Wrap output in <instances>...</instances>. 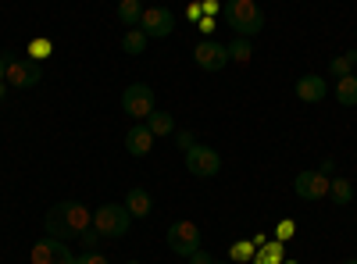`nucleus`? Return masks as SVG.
Instances as JSON below:
<instances>
[{
  "instance_id": "1",
  "label": "nucleus",
  "mask_w": 357,
  "mask_h": 264,
  "mask_svg": "<svg viewBox=\"0 0 357 264\" xmlns=\"http://www.w3.org/2000/svg\"><path fill=\"white\" fill-rule=\"evenodd\" d=\"M93 228V211L86 208V203L79 200H61V203H54V208L47 211L43 218V232L54 240H79L82 232Z\"/></svg>"
},
{
  "instance_id": "3",
  "label": "nucleus",
  "mask_w": 357,
  "mask_h": 264,
  "mask_svg": "<svg viewBox=\"0 0 357 264\" xmlns=\"http://www.w3.org/2000/svg\"><path fill=\"white\" fill-rule=\"evenodd\" d=\"M93 228L100 240H122L132 228V215L126 211V203H104L93 211Z\"/></svg>"
},
{
  "instance_id": "18",
  "label": "nucleus",
  "mask_w": 357,
  "mask_h": 264,
  "mask_svg": "<svg viewBox=\"0 0 357 264\" xmlns=\"http://www.w3.org/2000/svg\"><path fill=\"white\" fill-rule=\"evenodd\" d=\"M146 47H151V36L143 33V29H126V36H122V50L129 57H139Z\"/></svg>"
},
{
  "instance_id": "36",
  "label": "nucleus",
  "mask_w": 357,
  "mask_h": 264,
  "mask_svg": "<svg viewBox=\"0 0 357 264\" xmlns=\"http://www.w3.org/2000/svg\"><path fill=\"white\" fill-rule=\"evenodd\" d=\"M126 264H143V261H126Z\"/></svg>"
},
{
  "instance_id": "35",
  "label": "nucleus",
  "mask_w": 357,
  "mask_h": 264,
  "mask_svg": "<svg viewBox=\"0 0 357 264\" xmlns=\"http://www.w3.org/2000/svg\"><path fill=\"white\" fill-rule=\"evenodd\" d=\"M340 264H357V257H350V261H340Z\"/></svg>"
},
{
  "instance_id": "6",
  "label": "nucleus",
  "mask_w": 357,
  "mask_h": 264,
  "mask_svg": "<svg viewBox=\"0 0 357 264\" xmlns=\"http://www.w3.org/2000/svg\"><path fill=\"white\" fill-rule=\"evenodd\" d=\"M183 161H186V171L193 175V179H215V175L222 171V154L211 150V146H204V143L190 146V150L183 154Z\"/></svg>"
},
{
  "instance_id": "32",
  "label": "nucleus",
  "mask_w": 357,
  "mask_h": 264,
  "mask_svg": "<svg viewBox=\"0 0 357 264\" xmlns=\"http://www.w3.org/2000/svg\"><path fill=\"white\" fill-rule=\"evenodd\" d=\"M333 168H336V161H333V157H325V161H321V168H318V171H321V175H333Z\"/></svg>"
},
{
  "instance_id": "24",
  "label": "nucleus",
  "mask_w": 357,
  "mask_h": 264,
  "mask_svg": "<svg viewBox=\"0 0 357 264\" xmlns=\"http://www.w3.org/2000/svg\"><path fill=\"white\" fill-rule=\"evenodd\" d=\"M254 254H257L254 240H240V243H232V247H229V261H232V264H240V261H254Z\"/></svg>"
},
{
  "instance_id": "19",
  "label": "nucleus",
  "mask_w": 357,
  "mask_h": 264,
  "mask_svg": "<svg viewBox=\"0 0 357 264\" xmlns=\"http://www.w3.org/2000/svg\"><path fill=\"white\" fill-rule=\"evenodd\" d=\"M282 261H286V243H279V240L257 247V254H254V264H282Z\"/></svg>"
},
{
  "instance_id": "34",
  "label": "nucleus",
  "mask_w": 357,
  "mask_h": 264,
  "mask_svg": "<svg viewBox=\"0 0 357 264\" xmlns=\"http://www.w3.org/2000/svg\"><path fill=\"white\" fill-rule=\"evenodd\" d=\"M4 97H8V82H0V104H4Z\"/></svg>"
},
{
  "instance_id": "40",
  "label": "nucleus",
  "mask_w": 357,
  "mask_h": 264,
  "mask_svg": "<svg viewBox=\"0 0 357 264\" xmlns=\"http://www.w3.org/2000/svg\"><path fill=\"white\" fill-rule=\"evenodd\" d=\"M354 75H357V68H354Z\"/></svg>"
},
{
  "instance_id": "20",
  "label": "nucleus",
  "mask_w": 357,
  "mask_h": 264,
  "mask_svg": "<svg viewBox=\"0 0 357 264\" xmlns=\"http://www.w3.org/2000/svg\"><path fill=\"white\" fill-rule=\"evenodd\" d=\"M354 68H357V50H343V54H336L329 61V75H336V79L354 75Z\"/></svg>"
},
{
  "instance_id": "13",
  "label": "nucleus",
  "mask_w": 357,
  "mask_h": 264,
  "mask_svg": "<svg viewBox=\"0 0 357 264\" xmlns=\"http://www.w3.org/2000/svg\"><path fill=\"white\" fill-rule=\"evenodd\" d=\"M293 93L304 104H321L325 93H329V82H325V75H301L296 86H293Z\"/></svg>"
},
{
  "instance_id": "23",
  "label": "nucleus",
  "mask_w": 357,
  "mask_h": 264,
  "mask_svg": "<svg viewBox=\"0 0 357 264\" xmlns=\"http://www.w3.org/2000/svg\"><path fill=\"white\" fill-rule=\"evenodd\" d=\"M329 196L336 208H347V203L354 200V189H350V179H333L329 183Z\"/></svg>"
},
{
  "instance_id": "39",
  "label": "nucleus",
  "mask_w": 357,
  "mask_h": 264,
  "mask_svg": "<svg viewBox=\"0 0 357 264\" xmlns=\"http://www.w3.org/2000/svg\"><path fill=\"white\" fill-rule=\"evenodd\" d=\"M139 4H151V0H139Z\"/></svg>"
},
{
  "instance_id": "5",
  "label": "nucleus",
  "mask_w": 357,
  "mask_h": 264,
  "mask_svg": "<svg viewBox=\"0 0 357 264\" xmlns=\"http://www.w3.org/2000/svg\"><path fill=\"white\" fill-rule=\"evenodd\" d=\"M154 90L146 82H129L126 86V93H122V111L129 114L132 122H146L151 118V111H154Z\"/></svg>"
},
{
  "instance_id": "2",
  "label": "nucleus",
  "mask_w": 357,
  "mask_h": 264,
  "mask_svg": "<svg viewBox=\"0 0 357 264\" xmlns=\"http://www.w3.org/2000/svg\"><path fill=\"white\" fill-rule=\"evenodd\" d=\"M222 18L236 36L254 40L257 33H264V11L257 0H222Z\"/></svg>"
},
{
  "instance_id": "30",
  "label": "nucleus",
  "mask_w": 357,
  "mask_h": 264,
  "mask_svg": "<svg viewBox=\"0 0 357 264\" xmlns=\"http://www.w3.org/2000/svg\"><path fill=\"white\" fill-rule=\"evenodd\" d=\"M197 25H200V33H204V36H215V18H207V15H204Z\"/></svg>"
},
{
  "instance_id": "31",
  "label": "nucleus",
  "mask_w": 357,
  "mask_h": 264,
  "mask_svg": "<svg viewBox=\"0 0 357 264\" xmlns=\"http://www.w3.org/2000/svg\"><path fill=\"white\" fill-rule=\"evenodd\" d=\"M186 18H193V22H200V18H204V8H200V0H197V4H190V8H186Z\"/></svg>"
},
{
  "instance_id": "9",
  "label": "nucleus",
  "mask_w": 357,
  "mask_h": 264,
  "mask_svg": "<svg viewBox=\"0 0 357 264\" xmlns=\"http://www.w3.org/2000/svg\"><path fill=\"white\" fill-rule=\"evenodd\" d=\"M329 175H321L318 168H307V171H296V179H293V193L301 196V200H307V203H314V200H321V196H329Z\"/></svg>"
},
{
  "instance_id": "7",
  "label": "nucleus",
  "mask_w": 357,
  "mask_h": 264,
  "mask_svg": "<svg viewBox=\"0 0 357 264\" xmlns=\"http://www.w3.org/2000/svg\"><path fill=\"white\" fill-rule=\"evenodd\" d=\"M29 264H75V254L65 240L43 236V240H36L33 250H29Z\"/></svg>"
},
{
  "instance_id": "26",
  "label": "nucleus",
  "mask_w": 357,
  "mask_h": 264,
  "mask_svg": "<svg viewBox=\"0 0 357 264\" xmlns=\"http://www.w3.org/2000/svg\"><path fill=\"white\" fill-rule=\"evenodd\" d=\"M75 264H111V261L97 250H86V254H75Z\"/></svg>"
},
{
  "instance_id": "12",
  "label": "nucleus",
  "mask_w": 357,
  "mask_h": 264,
  "mask_svg": "<svg viewBox=\"0 0 357 264\" xmlns=\"http://www.w3.org/2000/svg\"><path fill=\"white\" fill-rule=\"evenodd\" d=\"M8 86H15V90H36L40 79H43V68L36 61H8Z\"/></svg>"
},
{
  "instance_id": "15",
  "label": "nucleus",
  "mask_w": 357,
  "mask_h": 264,
  "mask_svg": "<svg viewBox=\"0 0 357 264\" xmlns=\"http://www.w3.org/2000/svg\"><path fill=\"white\" fill-rule=\"evenodd\" d=\"M146 125H151V132H154L158 139H168V136L178 132V129H175V114L165 111V107H154V111H151V118H146Z\"/></svg>"
},
{
  "instance_id": "4",
  "label": "nucleus",
  "mask_w": 357,
  "mask_h": 264,
  "mask_svg": "<svg viewBox=\"0 0 357 264\" xmlns=\"http://www.w3.org/2000/svg\"><path fill=\"white\" fill-rule=\"evenodd\" d=\"M165 240H168L172 254H178V257H193L197 250H204V228H200L197 222L183 218V222H175V225H168V232H165Z\"/></svg>"
},
{
  "instance_id": "33",
  "label": "nucleus",
  "mask_w": 357,
  "mask_h": 264,
  "mask_svg": "<svg viewBox=\"0 0 357 264\" xmlns=\"http://www.w3.org/2000/svg\"><path fill=\"white\" fill-rule=\"evenodd\" d=\"M4 75H8V61H4V57H0V82H8Z\"/></svg>"
},
{
  "instance_id": "16",
  "label": "nucleus",
  "mask_w": 357,
  "mask_h": 264,
  "mask_svg": "<svg viewBox=\"0 0 357 264\" xmlns=\"http://www.w3.org/2000/svg\"><path fill=\"white\" fill-rule=\"evenodd\" d=\"M143 8H146V4H139V0H114V11H118V18H122L126 29H139Z\"/></svg>"
},
{
  "instance_id": "38",
  "label": "nucleus",
  "mask_w": 357,
  "mask_h": 264,
  "mask_svg": "<svg viewBox=\"0 0 357 264\" xmlns=\"http://www.w3.org/2000/svg\"><path fill=\"white\" fill-rule=\"evenodd\" d=\"M282 264H296V261H282Z\"/></svg>"
},
{
  "instance_id": "10",
  "label": "nucleus",
  "mask_w": 357,
  "mask_h": 264,
  "mask_svg": "<svg viewBox=\"0 0 357 264\" xmlns=\"http://www.w3.org/2000/svg\"><path fill=\"white\" fill-rule=\"evenodd\" d=\"M139 29L151 40H165V36H172L175 33V15L168 11V8H154V4H146L143 8V15H139Z\"/></svg>"
},
{
  "instance_id": "21",
  "label": "nucleus",
  "mask_w": 357,
  "mask_h": 264,
  "mask_svg": "<svg viewBox=\"0 0 357 264\" xmlns=\"http://www.w3.org/2000/svg\"><path fill=\"white\" fill-rule=\"evenodd\" d=\"M336 100H340L343 107H357V75L336 79Z\"/></svg>"
},
{
  "instance_id": "29",
  "label": "nucleus",
  "mask_w": 357,
  "mask_h": 264,
  "mask_svg": "<svg viewBox=\"0 0 357 264\" xmlns=\"http://www.w3.org/2000/svg\"><path fill=\"white\" fill-rule=\"evenodd\" d=\"M186 264H215V257L207 254V250H197L193 257H186Z\"/></svg>"
},
{
  "instance_id": "27",
  "label": "nucleus",
  "mask_w": 357,
  "mask_h": 264,
  "mask_svg": "<svg viewBox=\"0 0 357 264\" xmlns=\"http://www.w3.org/2000/svg\"><path fill=\"white\" fill-rule=\"evenodd\" d=\"M293 232H296V225H293V222H279V228H275V240H279V243H286V240L293 236Z\"/></svg>"
},
{
  "instance_id": "8",
  "label": "nucleus",
  "mask_w": 357,
  "mask_h": 264,
  "mask_svg": "<svg viewBox=\"0 0 357 264\" xmlns=\"http://www.w3.org/2000/svg\"><path fill=\"white\" fill-rule=\"evenodd\" d=\"M193 61H197V68H204V72H222L225 65H229V50H225V43H218L215 36H204L197 47H193Z\"/></svg>"
},
{
  "instance_id": "17",
  "label": "nucleus",
  "mask_w": 357,
  "mask_h": 264,
  "mask_svg": "<svg viewBox=\"0 0 357 264\" xmlns=\"http://www.w3.org/2000/svg\"><path fill=\"white\" fill-rule=\"evenodd\" d=\"M225 50H229V61H236V65L254 61V43L247 36H232V43H225Z\"/></svg>"
},
{
  "instance_id": "28",
  "label": "nucleus",
  "mask_w": 357,
  "mask_h": 264,
  "mask_svg": "<svg viewBox=\"0 0 357 264\" xmlns=\"http://www.w3.org/2000/svg\"><path fill=\"white\" fill-rule=\"evenodd\" d=\"M79 243H82V247H89V250H93V247L100 243V236H97V228H89V232H82V236H79Z\"/></svg>"
},
{
  "instance_id": "14",
  "label": "nucleus",
  "mask_w": 357,
  "mask_h": 264,
  "mask_svg": "<svg viewBox=\"0 0 357 264\" xmlns=\"http://www.w3.org/2000/svg\"><path fill=\"white\" fill-rule=\"evenodd\" d=\"M122 203H126V211H129L132 218H146V215H151V208H154V200H151V189H143V186L129 189Z\"/></svg>"
},
{
  "instance_id": "22",
  "label": "nucleus",
  "mask_w": 357,
  "mask_h": 264,
  "mask_svg": "<svg viewBox=\"0 0 357 264\" xmlns=\"http://www.w3.org/2000/svg\"><path fill=\"white\" fill-rule=\"evenodd\" d=\"M25 54H29V61H47V57L54 54V40H47V36H36V40H29V47H25Z\"/></svg>"
},
{
  "instance_id": "37",
  "label": "nucleus",
  "mask_w": 357,
  "mask_h": 264,
  "mask_svg": "<svg viewBox=\"0 0 357 264\" xmlns=\"http://www.w3.org/2000/svg\"><path fill=\"white\" fill-rule=\"evenodd\" d=\"M215 264H232V261H215Z\"/></svg>"
},
{
  "instance_id": "25",
  "label": "nucleus",
  "mask_w": 357,
  "mask_h": 264,
  "mask_svg": "<svg viewBox=\"0 0 357 264\" xmlns=\"http://www.w3.org/2000/svg\"><path fill=\"white\" fill-rule=\"evenodd\" d=\"M172 139L178 143V150H183V154L190 150V146H197V132H190V129H178V132H175Z\"/></svg>"
},
{
  "instance_id": "11",
  "label": "nucleus",
  "mask_w": 357,
  "mask_h": 264,
  "mask_svg": "<svg viewBox=\"0 0 357 264\" xmlns=\"http://www.w3.org/2000/svg\"><path fill=\"white\" fill-rule=\"evenodd\" d=\"M154 143H158V136L151 132L146 122H136V125H129L122 132V146H126V154H132V157H146L154 150Z\"/></svg>"
}]
</instances>
